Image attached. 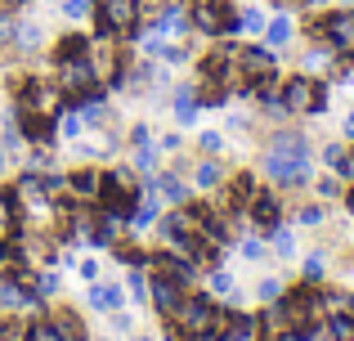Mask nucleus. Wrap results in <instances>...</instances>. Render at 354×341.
Returning a JSON list of instances; mask_svg holds the SVG:
<instances>
[{
  "instance_id": "obj_2",
  "label": "nucleus",
  "mask_w": 354,
  "mask_h": 341,
  "mask_svg": "<svg viewBox=\"0 0 354 341\" xmlns=\"http://www.w3.org/2000/svg\"><path fill=\"white\" fill-rule=\"evenodd\" d=\"M305 27H310V36L319 45H328L337 54H354V14L350 9H332L323 18H310Z\"/></svg>"
},
{
  "instance_id": "obj_32",
  "label": "nucleus",
  "mask_w": 354,
  "mask_h": 341,
  "mask_svg": "<svg viewBox=\"0 0 354 341\" xmlns=\"http://www.w3.org/2000/svg\"><path fill=\"white\" fill-rule=\"evenodd\" d=\"M14 41L32 50V45H41V41H45V32H41V27H36V23H23V27H14Z\"/></svg>"
},
{
  "instance_id": "obj_53",
  "label": "nucleus",
  "mask_w": 354,
  "mask_h": 341,
  "mask_svg": "<svg viewBox=\"0 0 354 341\" xmlns=\"http://www.w3.org/2000/svg\"><path fill=\"white\" fill-rule=\"evenodd\" d=\"M350 315H354V297H350Z\"/></svg>"
},
{
  "instance_id": "obj_10",
  "label": "nucleus",
  "mask_w": 354,
  "mask_h": 341,
  "mask_svg": "<svg viewBox=\"0 0 354 341\" xmlns=\"http://www.w3.org/2000/svg\"><path fill=\"white\" fill-rule=\"evenodd\" d=\"M148 297H153V306L162 310L166 319L175 315V306H180V297H184V288L175 279H166V274H153V283H148Z\"/></svg>"
},
{
  "instance_id": "obj_43",
  "label": "nucleus",
  "mask_w": 354,
  "mask_h": 341,
  "mask_svg": "<svg viewBox=\"0 0 354 341\" xmlns=\"http://www.w3.org/2000/svg\"><path fill=\"white\" fill-rule=\"evenodd\" d=\"M36 292H41V297H54V292H59V279H54V274H45V279H36Z\"/></svg>"
},
{
  "instance_id": "obj_41",
  "label": "nucleus",
  "mask_w": 354,
  "mask_h": 341,
  "mask_svg": "<svg viewBox=\"0 0 354 341\" xmlns=\"http://www.w3.org/2000/svg\"><path fill=\"white\" fill-rule=\"evenodd\" d=\"M296 220H301V225H323V207H301Z\"/></svg>"
},
{
  "instance_id": "obj_9",
  "label": "nucleus",
  "mask_w": 354,
  "mask_h": 341,
  "mask_svg": "<svg viewBox=\"0 0 354 341\" xmlns=\"http://www.w3.org/2000/svg\"><path fill=\"white\" fill-rule=\"evenodd\" d=\"M148 265H153L157 274H166V279H175L180 288H189L193 283V261L189 256H171V252H157V256H148Z\"/></svg>"
},
{
  "instance_id": "obj_15",
  "label": "nucleus",
  "mask_w": 354,
  "mask_h": 341,
  "mask_svg": "<svg viewBox=\"0 0 354 341\" xmlns=\"http://www.w3.org/2000/svg\"><path fill=\"white\" fill-rule=\"evenodd\" d=\"M216 341H260V324H256V319H247V315H229L225 333H220Z\"/></svg>"
},
{
  "instance_id": "obj_13",
  "label": "nucleus",
  "mask_w": 354,
  "mask_h": 341,
  "mask_svg": "<svg viewBox=\"0 0 354 341\" xmlns=\"http://www.w3.org/2000/svg\"><path fill=\"white\" fill-rule=\"evenodd\" d=\"M121 301H126V288H117V283H90V306L99 310V315H113L121 310Z\"/></svg>"
},
{
  "instance_id": "obj_21",
  "label": "nucleus",
  "mask_w": 354,
  "mask_h": 341,
  "mask_svg": "<svg viewBox=\"0 0 354 341\" xmlns=\"http://www.w3.org/2000/svg\"><path fill=\"white\" fill-rule=\"evenodd\" d=\"M68 189L77 193V198L95 202V198H99V175H95V171H77V175H68Z\"/></svg>"
},
{
  "instance_id": "obj_11",
  "label": "nucleus",
  "mask_w": 354,
  "mask_h": 341,
  "mask_svg": "<svg viewBox=\"0 0 354 341\" xmlns=\"http://www.w3.org/2000/svg\"><path fill=\"white\" fill-rule=\"evenodd\" d=\"M247 211H251V220L269 234V229L278 225V211H283V207H278V193L274 189H256V198L247 202Z\"/></svg>"
},
{
  "instance_id": "obj_47",
  "label": "nucleus",
  "mask_w": 354,
  "mask_h": 341,
  "mask_svg": "<svg viewBox=\"0 0 354 341\" xmlns=\"http://www.w3.org/2000/svg\"><path fill=\"white\" fill-rule=\"evenodd\" d=\"M81 274H86V279L95 283V279H99V261H81Z\"/></svg>"
},
{
  "instance_id": "obj_39",
  "label": "nucleus",
  "mask_w": 354,
  "mask_h": 341,
  "mask_svg": "<svg viewBox=\"0 0 354 341\" xmlns=\"http://www.w3.org/2000/svg\"><path fill=\"white\" fill-rule=\"evenodd\" d=\"M305 279H310V283H319V279H323V256H319V252L305 256Z\"/></svg>"
},
{
  "instance_id": "obj_28",
  "label": "nucleus",
  "mask_w": 354,
  "mask_h": 341,
  "mask_svg": "<svg viewBox=\"0 0 354 341\" xmlns=\"http://www.w3.org/2000/svg\"><path fill=\"white\" fill-rule=\"evenodd\" d=\"M77 54H90L86 36H63V41L54 45V59H77Z\"/></svg>"
},
{
  "instance_id": "obj_1",
  "label": "nucleus",
  "mask_w": 354,
  "mask_h": 341,
  "mask_svg": "<svg viewBox=\"0 0 354 341\" xmlns=\"http://www.w3.org/2000/svg\"><path fill=\"white\" fill-rule=\"evenodd\" d=\"M139 184H135V171L130 167H117V171H108V175H99V207L108 211V216H130L135 211V202H139Z\"/></svg>"
},
{
  "instance_id": "obj_19",
  "label": "nucleus",
  "mask_w": 354,
  "mask_h": 341,
  "mask_svg": "<svg viewBox=\"0 0 354 341\" xmlns=\"http://www.w3.org/2000/svg\"><path fill=\"white\" fill-rule=\"evenodd\" d=\"M292 32H296V27H292V18H287V14H278V18H269V23H265V41L274 45V50H283V45L292 41Z\"/></svg>"
},
{
  "instance_id": "obj_29",
  "label": "nucleus",
  "mask_w": 354,
  "mask_h": 341,
  "mask_svg": "<svg viewBox=\"0 0 354 341\" xmlns=\"http://www.w3.org/2000/svg\"><path fill=\"white\" fill-rule=\"evenodd\" d=\"M269 247H274L278 256H292V252H296V238H292V229L274 225V229H269Z\"/></svg>"
},
{
  "instance_id": "obj_12",
  "label": "nucleus",
  "mask_w": 354,
  "mask_h": 341,
  "mask_svg": "<svg viewBox=\"0 0 354 341\" xmlns=\"http://www.w3.org/2000/svg\"><path fill=\"white\" fill-rule=\"evenodd\" d=\"M184 27H189V5H184V0H171V5H162L153 32H157V36H180Z\"/></svg>"
},
{
  "instance_id": "obj_4",
  "label": "nucleus",
  "mask_w": 354,
  "mask_h": 341,
  "mask_svg": "<svg viewBox=\"0 0 354 341\" xmlns=\"http://www.w3.org/2000/svg\"><path fill=\"white\" fill-rule=\"evenodd\" d=\"M18 104H23L27 117H59L63 90L50 86V81H23V90H18Z\"/></svg>"
},
{
  "instance_id": "obj_17",
  "label": "nucleus",
  "mask_w": 354,
  "mask_h": 341,
  "mask_svg": "<svg viewBox=\"0 0 354 341\" xmlns=\"http://www.w3.org/2000/svg\"><path fill=\"white\" fill-rule=\"evenodd\" d=\"M18 202H27V207H41V202H50V198H45V175H23V180H18Z\"/></svg>"
},
{
  "instance_id": "obj_25",
  "label": "nucleus",
  "mask_w": 354,
  "mask_h": 341,
  "mask_svg": "<svg viewBox=\"0 0 354 341\" xmlns=\"http://www.w3.org/2000/svg\"><path fill=\"white\" fill-rule=\"evenodd\" d=\"M328 337L332 341H354V315L350 310H337V315L328 319Z\"/></svg>"
},
{
  "instance_id": "obj_5",
  "label": "nucleus",
  "mask_w": 354,
  "mask_h": 341,
  "mask_svg": "<svg viewBox=\"0 0 354 341\" xmlns=\"http://www.w3.org/2000/svg\"><path fill=\"white\" fill-rule=\"evenodd\" d=\"M139 5L144 0H99V32L104 36H126L139 23Z\"/></svg>"
},
{
  "instance_id": "obj_3",
  "label": "nucleus",
  "mask_w": 354,
  "mask_h": 341,
  "mask_svg": "<svg viewBox=\"0 0 354 341\" xmlns=\"http://www.w3.org/2000/svg\"><path fill=\"white\" fill-rule=\"evenodd\" d=\"M198 32L220 36V32H238V14L229 9V0H193V18H189Z\"/></svg>"
},
{
  "instance_id": "obj_36",
  "label": "nucleus",
  "mask_w": 354,
  "mask_h": 341,
  "mask_svg": "<svg viewBox=\"0 0 354 341\" xmlns=\"http://www.w3.org/2000/svg\"><path fill=\"white\" fill-rule=\"evenodd\" d=\"M54 131H59L63 135V140H77V135H81V117H54Z\"/></svg>"
},
{
  "instance_id": "obj_46",
  "label": "nucleus",
  "mask_w": 354,
  "mask_h": 341,
  "mask_svg": "<svg viewBox=\"0 0 354 341\" xmlns=\"http://www.w3.org/2000/svg\"><path fill=\"white\" fill-rule=\"evenodd\" d=\"M242 256H247V261H256V256H260V243H256V238H247V243H242Z\"/></svg>"
},
{
  "instance_id": "obj_22",
  "label": "nucleus",
  "mask_w": 354,
  "mask_h": 341,
  "mask_svg": "<svg viewBox=\"0 0 354 341\" xmlns=\"http://www.w3.org/2000/svg\"><path fill=\"white\" fill-rule=\"evenodd\" d=\"M14 229H18V198L0 193V243H5V238H14Z\"/></svg>"
},
{
  "instance_id": "obj_37",
  "label": "nucleus",
  "mask_w": 354,
  "mask_h": 341,
  "mask_svg": "<svg viewBox=\"0 0 354 341\" xmlns=\"http://www.w3.org/2000/svg\"><path fill=\"white\" fill-rule=\"evenodd\" d=\"M328 59H332V50H328V45H319V50H310V54H305V72H319V68H328Z\"/></svg>"
},
{
  "instance_id": "obj_49",
  "label": "nucleus",
  "mask_w": 354,
  "mask_h": 341,
  "mask_svg": "<svg viewBox=\"0 0 354 341\" xmlns=\"http://www.w3.org/2000/svg\"><path fill=\"white\" fill-rule=\"evenodd\" d=\"M341 131H346V140H354V108L346 113V122H341Z\"/></svg>"
},
{
  "instance_id": "obj_52",
  "label": "nucleus",
  "mask_w": 354,
  "mask_h": 341,
  "mask_svg": "<svg viewBox=\"0 0 354 341\" xmlns=\"http://www.w3.org/2000/svg\"><path fill=\"white\" fill-rule=\"evenodd\" d=\"M135 341H153V337H135Z\"/></svg>"
},
{
  "instance_id": "obj_20",
  "label": "nucleus",
  "mask_w": 354,
  "mask_h": 341,
  "mask_svg": "<svg viewBox=\"0 0 354 341\" xmlns=\"http://www.w3.org/2000/svg\"><path fill=\"white\" fill-rule=\"evenodd\" d=\"M251 198H256V184H251V175H238V180H229V207H234V211H247Z\"/></svg>"
},
{
  "instance_id": "obj_8",
  "label": "nucleus",
  "mask_w": 354,
  "mask_h": 341,
  "mask_svg": "<svg viewBox=\"0 0 354 341\" xmlns=\"http://www.w3.org/2000/svg\"><path fill=\"white\" fill-rule=\"evenodd\" d=\"M314 86L319 81L310 77H292L278 86V99H283V113H314Z\"/></svg>"
},
{
  "instance_id": "obj_50",
  "label": "nucleus",
  "mask_w": 354,
  "mask_h": 341,
  "mask_svg": "<svg viewBox=\"0 0 354 341\" xmlns=\"http://www.w3.org/2000/svg\"><path fill=\"white\" fill-rule=\"evenodd\" d=\"M0 171H5V153H0Z\"/></svg>"
},
{
  "instance_id": "obj_30",
  "label": "nucleus",
  "mask_w": 354,
  "mask_h": 341,
  "mask_svg": "<svg viewBox=\"0 0 354 341\" xmlns=\"http://www.w3.org/2000/svg\"><path fill=\"white\" fill-rule=\"evenodd\" d=\"M27 341H63V333L54 328V319H36V324L27 328Z\"/></svg>"
},
{
  "instance_id": "obj_23",
  "label": "nucleus",
  "mask_w": 354,
  "mask_h": 341,
  "mask_svg": "<svg viewBox=\"0 0 354 341\" xmlns=\"http://www.w3.org/2000/svg\"><path fill=\"white\" fill-rule=\"evenodd\" d=\"M54 328L63 333V341H86V328H81V319L72 315V310H59V315H50Z\"/></svg>"
},
{
  "instance_id": "obj_48",
  "label": "nucleus",
  "mask_w": 354,
  "mask_h": 341,
  "mask_svg": "<svg viewBox=\"0 0 354 341\" xmlns=\"http://www.w3.org/2000/svg\"><path fill=\"white\" fill-rule=\"evenodd\" d=\"M113 328H117V333H130V315H117V310H113Z\"/></svg>"
},
{
  "instance_id": "obj_18",
  "label": "nucleus",
  "mask_w": 354,
  "mask_h": 341,
  "mask_svg": "<svg viewBox=\"0 0 354 341\" xmlns=\"http://www.w3.org/2000/svg\"><path fill=\"white\" fill-rule=\"evenodd\" d=\"M269 153H283V158H310V144L301 140V135H292V131H283L274 144H269Z\"/></svg>"
},
{
  "instance_id": "obj_51",
  "label": "nucleus",
  "mask_w": 354,
  "mask_h": 341,
  "mask_svg": "<svg viewBox=\"0 0 354 341\" xmlns=\"http://www.w3.org/2000/svg\"><path fill=\"white\" fill-rule=\"evenodd\" d=\"M0 261H5V243H0Z\"/></svg>"
},
{
  "instance_id": "obj_27",
  "label": "nucleus",
  "mask_w": 354,
  "mask_h": 341,
  "mask_svg": "<svg viewBox=\"0 0 354 341\" xmlns=\"http://www.w3.org/2000/svg\"><path fill=\"white\" fill-rule=\"evenodd\" d=\"M323 162H328L337 175H350V180H354V158H346L341 144H328V149H323Z\"/></svg>"
},
{
  "instance_id": "obj_31",
  "label": "nucleus",
  "mask_w": 354,
  "mask_h": 341,
  "mask_svg": "<svg viewBox=\"0 0 354 341\" xmlns=\"http://www.w3.org/2000/svg\"><path fill=\"white\" fill-rule=\"evenodd\" d=\"M265 23L269 18L260 14V9H242L238 14V32H265Z\"/></svg>"
},
{
  "instance_id": "obj_38",
  "label": "nucleus",
  "mask_w": 354,
  "mask_h": 341,
  "mask_svg": "<svg viewBox=\"0 0 354 341\" xmlns=\"http://www.w3.org/2000/svg\"><path fill=\"white\" fill-rule=\"evenodd\" d=\"M135 167H139V171H153V167H157V149H153V144H139Z\"/></svg>"
},
{
  "instance_id": "obj_14",
  "label": "nucleus",
  "mask_w": 354,
  "mask_h": 341,
  "mask_svg": "<svg viewBox=\"0 0 354 341\" xmlns=\"http://www.w3.org/2000/svg\"><path fill=\"white\" fill-rule=\"evenodd\" d=\"M32 306H36V297L18 279H0V310L14 315V310H32Z\"/></svg>"
},
{
  "instance_id": "obj_24",
  "label": "nucleus",
  "mask_w": 354,
  "mask_h": 341,
  "mask_svg": "<svg viewBox=\"0 0 354 341\" xmlns=\"http://www.w3.org/2000/svg\"><path fill=\"white\" fill-rule=\"evenodd\" d=\"M130 220H135V229H144V225H153V220H157V193L153 189L139 193V207L130 211Z\"/></svg>"
},
{
  "instance_id": "obj_34",
  "label": "nucleus",
  "mask_w": 354,
  "mask_h": 341,
  "mask_svg": "<svg viewBox=\"0 0 354 341\" xmlns=\"http://www.w3.org/2000/svg\"><path fill=\"white\" fill-rule=\"evenodd\" d=\"M90 9H95V0H63V18H72V23L90 18Z\"/></svg>"
},
{
  "instance_id": "obj_45",
  "label": "nucleus",
  "mask_w": 354,
  "mask_h": 341,
  "mask_svg": "<svg viewBox=\"0 0 354 341\" xmlns=\"http://www.w3.org/2000/svg\"><path fill=\"white\" fill-rule=\"evenodd\" d=\"M319 198H341V184L332 180V175H328V180H319Z\"/></svg>"
},
{
  "instance_id": "obj_54",
  "label": "nucleus",
  "mask_w": 354,
  "mask_h": 341,
  "mask_svg": "<svg viewBox=\"0 0 354 341\" xmlns=\"http://www.w3.org/2000/svg\"><path fill=\"white\" fill-rule=\"evenodd\" d=\"M296 5H301V0H296Z\"/></svg>"
},
{
  "instance_id": "obj_6",
  "label": "nucleus",
  "mask_w": 354,
  "mask_h": 341,
  "mask_svg": "<svg viewBox=\"0 0 354 341\" xmlns=\"http://www.w3.org/2000/svg\"><path fill=\"white\" fill-rule=\"evenodd\" d=\"M234 63H238V77L256 90V81H269L278 77V54L274 50H260V45H247V50H234Z\"/></svg>"
},
{
  "instance_id": "obj_42",
  "label": "nucleus",
  "mask_w": 354,
  "mask_h": 341,
  "mask_svg": "<svg viewBox=\"0 0 354 341\" xmlns=\"http://www.w3.org/2000/svg\"><path fill=\"white\" fill-rule=\"evenodd\" d=\"M211 292H234V279H229L225 270H216L211 274Z\"/></svg>"
},
{
  "instance_id": "obj_26",
  "label": "nucleus",
  "mask_w": 354,
  "mask_h": 341,
  "mask_svg": "<svg viewBox=\"0 0 354 341\" xmlns=\"http://www.w3.org/2000/svg\"><path fill=\"white\" fill-rule=\"evenodd\" d=\"M148 189H153V193H157V198H171V202H175V207H180V202H184V184H180V180H175V175H157V180H153V184H148Z\"/></svg>"
},
{
  "instance_id": "obj_7",
  "label": "nucleus",
  "mask_w": 354,
  "mask_h": 341,
  "mask_svg": "<svg viewBox=\"0 0 354 341\" xmlns=\"http://www.w3.org/2000/svg\"><path fill=\"white\" fill-rule=\"evenodd\" d=\"M265 171L274 184H305L310 180V158H283V153H269Z\"/></svg>"
},
{
  "instance_id": "obj_35",
  "label": "nucleus",
  "mask_w": 354,
  "mask_h": 341,
  "mask_svg": "<svg viewBox=\"0 0 354 341\" xmlns=\"http://www.w3.org/2000/svg\"><path fill=\"white\" fill-rule=\"evenodd\" d=\"M193 180H198V189H216V184H220V167H216V162H202Z\"/></svg>"
},
{
  "instance_id": "obj_40",
  "label": "nucleus",
  "mask_w": 354,
  "mask_h": 341,
  "mask_svg": "<svg viewBox=\"0 0 354 341\" xmlns=\"http://www.w3.org/2000/svg\"><path fill=\"white\" fill-rule=\"evenodd\" d=\"M198 149H202V153H220V149H225V135L207 131V135H202V140H198Z\"/></svg>"
},
{
  "instance_id": "obj_44",
  "label": "nucleus",
  "mask_w": 354,
  "mask_h": 341,
  "mask_svg": "<svg viewBox=\"0 0 354 341\" xmlns=\"http://www.w3.org/2000/svg\"><path fill=\"white\" fill-rule=\"evenodd\" d=\"M274 297H283V288H278V279H265L260 283V301H274Z\"/></svg>"
},
{
  "instance_id": "obj_33",
  "label": "nucleus",
  "mask_w": 354,
  "mask_h": 341,
  "mask_svg": "<svg viewBox=\"0 0 354 341\" xmlns=\"http://www.w3.org/2000/svg\"><path fill=\"white\" fill-rule=\"evenodd\" d=\"M126 292L135 301H144L148 297V279H144V265H135V270H130V279H126Z\"/></svg>"
},
{
  "instance_id": "obj_16",
  "label": "nucleus",
  "mask_w": 354,
  "mask_h": 341,
  "mask_svg": "<svg viewBox=\"0 0 354 341\" xmlns=\"http://www.w3.org/2000/svg\"><path fill=\"white\" fill-rule=\"evenodd\" d=\"M171 95H175V117H180L184 126L198 122V90L193 86H171Z\"/></svg>"
}]
</instances>
